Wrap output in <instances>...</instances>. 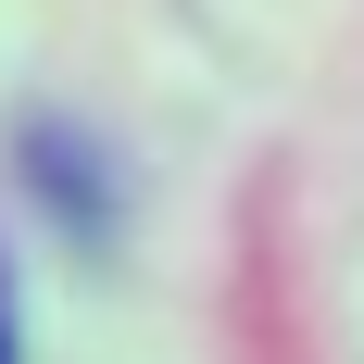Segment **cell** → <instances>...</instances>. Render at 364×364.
<instances>
[{
    "instance_id": "cell-1",
    "label": "cell",
    "mask_w": 364,
    "mask_h": 364,
    "mask_svg": "<svg viewBox=\"0 0 364 364\" xmlns=\"http://www.w3.org/2000/svg\"><path fill=\"white\" fill-rule=\"evenodd\" d=\"M0 364H13V301H0Z\"/></svg>"
}]
</instances>
